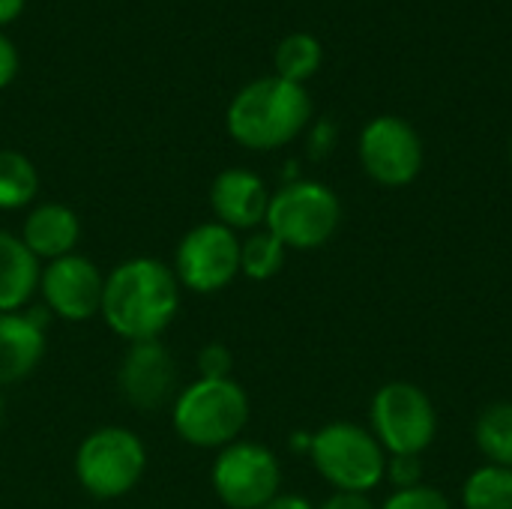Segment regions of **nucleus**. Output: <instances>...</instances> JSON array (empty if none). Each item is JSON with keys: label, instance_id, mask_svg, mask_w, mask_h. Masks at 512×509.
I'll return each mask as SVG.
<instances>
[{"label": "nucleus", "instance_id": "nucleus-1", "mask_svg": "<svg viewBox=\"0 0 512 509\" xmlns=\"http://www.w3.org/2000/svg\"><path fill=\"white\" fill-rule=\"evenodd\" d=\"M180 309V282L159 258H129L105 276L102 318L123 342L159 339Z\"/></svg>", "mask_w": 512, "mask_h": 509}, {"label": "nucleus", "instance_id": "nucleus-2", "mask_svg": "<svg viewBox=\"0 0 512 509\" xmlns=\"http://www.w3.org/2000/svg\"><path fill=\"white\" fill-rule=\"evenodd\" d=\"M312 117V99L303 84L279 75L246 84L228 105L225 123L237 144L249 150H276L294 141Z\"/></svg>", "mask_w": 512, "mask_h": 509}, {"label": "nucleus", "instance_id": "nucleus-3", "mask_svg": "<svg viewBox=\"0 0 512 509\" xmlns=\"http://www.w3.org/2000/svg\"><path fill=\"white\" fill-rule=\"evenodd\" d=\"M171 423L180 441L198 450H225L249 423V396L234 378H198L174 396Z\"/></svg>", "mask_w": 512, "mask_h": 509}, {"label": "nucleus", "instance_id": "nucleus-4", "mask_svg": "<svg viewBox=\"0 0 512 509\" xmlns=\"http://www.w3.org/2000/svg\"><path fill=\"white\" fill-rule=\"evenodd\" d=\"M147 471L144 441L123 426H102L90 432L75 450V477L96 501L129 495Z\"/></svg>", "mask_w": 512, "mask_h": 509}, {"label": "nucleus", "instance_id": "nucleus-5", "mask_svg": "<svg viewBox=\"0 0 512 509\" xmlns=\"http://www.w3.org/2000/svg\"><path fill=\"white\" fill-rule=\"evenodd\" d=\"M309 456L318 474L339 492H369L387 474L381 444L354 423H330L312 435Z\"/></svg>", "mask_w": 512, "mask_h": 509}, {"label": "nucleus", "instance_id": "nucleus-6", "mask_svg": "<svg viewBox=\"0 0 512 509\" xmlns=\"http://www.w3.org/2000/svg\"><path fill=\"white\" fill-rule=\"evenodd\" d=\"M339 198L324 183L297 180L270 195L267 231L282 240L285 249H318L339 228Z\"/></svg>", "mask_w": 512, "mask_h": 509}, {"label": "nucleus", "instance_id": "nucleus-7", "mask_svg": "<svg viewBox=\"0 0 512 509\" xmlns=\"http://www.w3.org/2000/svg\"><path fill=\"white\" fill-rule=\"evenodd\" d=\"M240 273L237 231L204 222L183 234L174 252V276L192 294H216L228 288Z\"/></svg>", "mask_w": 512, "mask_h": 509}, {"label": "nucleus", "instance_id": "nucleus-8", "mask_svg": "<svg viewBox=\"0 0 512 509\" xmlns=\"http://www.w3.org/2000/svg\"><path fill=\"white\" fill-rule=\"evenodd\" d=\"M210 483L228 509H261L279 495L282 471L267 447L234 441L216 456Z\"/></svg>", "mask_w": 512, "mask_h": 509}, {"label": "nucleus", "instance_id": "nucleus-9", "mask_svg": "<svg viewBox=\"0 0 512 509\" xmlns=\"http://www.w3.org/2000/svg\"><path fill=\"white\" fill-rule=\"evenodd\" d=\"M372 426L381 447H387L393 456H420L432 444L438 420L429 396L420 387L393 381L372 399Z\"/></svg>", "mask_w": 512, "mask_h": 509}, {"label": "nucleus", "instance_id": "nucleus-10", "mask_svg": "<svg viewBox=\"0 0 512 509\" xmlns=\"http://www.w3.org/2000/svg\"><path fill=\"white\" fill-rule=\"evenodd\" d=\"M102 291L105 276L90 258L78 252L48 261L39 276V294L45 300V309L60 321L72 324H84L102 312Z\"/></svg>", "mask_w": 512, "mask_h": 509}, {"label": "nucleus", "instance_id": "nucleus-11", "mask_svg": "<svg viewBox=\"0 0 512 509\" xmlns=\"http://www.w3.org/2000/svg\"><path fill=\"white\" fill-rule=\"evenodd\" d=\"M360 162L372 180L384 186H405L423 168L420 135L399 117H375L360 135Z\"/></svg>", "mask_w": 512, "mask_h": 509}, {"label": "nucleus", "instance_id": "nucleus-12", "mask_svg": "<svg viewBox=\"0 0 512 509\" xmlns=\"http://www.w3.org/2000/svg\"><path fill=\"white\" fill-rule=\"evenodd\" d=\"M117 390L135 411H162L177 396L171 351L159 342H132L117 369Z\"/></svg>", "mask_w": 512, "mask_h": 509}, {"label": "nucleus", "instance_id": "nucleus-13", "mask_svg": "<svg viewBox=\"0 0 512 509\" xmlns=\"http://www.w3.org/2000/svg\"><path fill=\"white\" fill-rule=\"evenodd\" d=\"M210 207L219 225L231 231H252L267 219L270 192L258 174L246 168H225L210 186Z\"/></svg>", "mask_w": 512, "mask_h": 509}, {"label": "nucleus", "instance_id": "nucleus-14", "mask_svg": "<svg viewBox=\"0 0 512 509\" xmlns=\"http://www.w3.org/2000/svg\"><path fill=\"white\" fill-rule=\"evenodd\" d=\"M42 312L0 315V390L21 384L36 372L45 357V318Z\"/></svg>", "mask_w": 512, "mask_h": 509}, {"label": "nucleus", "instance_id": "nucleus-15", "mask_svg": "<svg viewBox=\"0 0 512 509\" xmlns=\"http://www.w3.org/2000/svg\"><path fill=\"white\" fill-rule=\"evenodd\" d=\"M18 237L39 261H57L75 252L81 240V222L72 207L48 201L27 213Z\"/></svg>", "mask_w": 512, "mask_h": 509}, {"label": "nucleus", "instance_id": "nucleus-16", "mask_svg": "<svg viewBox=\"0 0 512 509\" xmlns=\"http://www.w3.org/2000/svg\"><path fill=\"white\" fill-rule=\"evenodd\" d=\"M39 258L18 234L0 231V315L21 312L39 291Z\"/></svg>", "mask_w": 512, "mask_h": 509}, {"label": "nucleus", "instance_id": "nucleus-17", "mask_svg": "<svg viewBox=\"0 0 512 509\" xmlns=\"http://www.w3.org/2000/svg\"><path fill=\"white\" fill-rule=\"evenodd\" d=\"M39 192L36 165L9 147H0V210H21L33 204Z\"/></svg>", "mask_w": 512, "mask_h": 509}, {"label": "nucleus", "instance_id": "nucleus-18", "mask_svg": "<svg viewBox=\"0 0 512 509\" xmlns=\"http://www.w3.org/2000/svg\"><path fill=\"white\" fill-rule=\"evenodd\" d=\"M321 45L312 33H291L276 45V75L291 81V84H303L306 78H312L321 66Z\"/></svg>", "mask_w": 512, "mask_h": 509}, {"label": "nucleus", "instance_id": "nucleus-19", "mask_svg": "<svg viewBox=\"0 0 512 509\" xmlns=\"http://www.w3.org/2000/svg\"><path fill=\"white\" fill-rule=\"evenodd\" d=\"M477 447L492 465L512 468V402L489 405L477 420Z\"/></svg>", "mask_w": 512, "mask_h": 509}, {"label": "nucleus", "instance_id": "nucleus-20", "mask_svg": "<svg viewBox=\"0 0 512 509\" xmlns=\"http://www.w3.org/2000/svg\"><path fill=\"white\" fill-rule=\"evenodd\" d=\"M462 498L468 509H512V468L486 465L474 471Z\"/></svg>", "mask_w": 512, "mask_h": 509}, {"label": "nucleus", "instance_id": "nucleus-21", "mask_svg": "<svg viewBox=\"0 0 512 509\" xmlns=\"http://www.w3.org/2000/svg\"><path fill=\"white\" fill-rule=\"evenodd\" d=\"M285 252L288 249L279 237H273L270 231H255L249 240L240 243V273L255 282H267L282 270Z\"/></svg>", "mask_w": 512, "mask_h": 509}, {"label": "nucleus", "instance_id": "nucleus-22", "mask_svg": "<svg viewBox=\"0 0 512 509\" xmlns=\"http://www.w3.org/2000/svg\"><path fill=\"white\" fill-rule=\"evenodd\" d=\"M231 369H234V357H231L228 345L210 342V345L201 348V354H198V372H201V378H207V381H225V378H231Z\"/></svg>", "mask_w": 512, "mask_h": 509}, {"label": "nucleus", "instance_id": "nucleus-23", "mask_svg": "<svg viewBox=\"0 0 512 509\" xmlns=\"http://www.w3.org/2000/svg\"><path fill=\"white\" fill-rule=\"evenodd\" d=\"M384 509H450L447 498L438 489L429 486H411V489H399Z\"/></svg>", "mask_w": 512, "mask_h": 509}, {"label": "nucleus", "instance_id": "nucleus-24", "mask_svg": "<svg viewBox=\"0 0 512 509\" xmlns=\"http://www.w3.org/2000/svg\"><path fill=\"white\" fill-rule=\"evenodd\" d=\"M387 474L399 489H411V486H420L423 462L420 456H393V462L387 465Z\"/></svg>", "mask_w": 512, "mask_h": 509}, {"label": "nucleus", "instance_id": "nucleus-25", "mask_svg": "<svg viewBox=\"0 0 512 509\" xmlns=\"http://www.w3.org/2000/svg\"><path fill=\"white\" fill-rule=\"evenodd\" d=\"M15 75H18V51H15V45L0 33V90L9 87Z\"/></svg>", "mask_w": 512, "mask_h": 509}, {"label": "nucleus", "instance_id": "nucleus-26", "mask_svg": "<svg viewBox=\"0 0 512 509\" xmlns=\"http://www.w3.org/2000/svg\"><path fill=\"white\" fill-rule=\"evenodd\" d=\"M321 509H372V504L366 501V495H357V492H336L333 498H327V504Z\"/></svg>", "mask_w": 512, "mask_h": 509}, {"label": "nucleus", "instance_id": "nucleus-27", "mask_svg": "<svg viewBox=\"0 0 512 509\" xmlns=\"http://www.w3.org/2000/svg\"><path fill=\"white\" fill-rule=\"evenodd\" d=\"M261 509H315L306 498H297V495H276L267 507Z\"/></svg>", "mask_w": 512, "mask_h": 509}, {"label": "nucleus", "instance_id": "nucleus-28", "mask_svg": "<svg viewBox=\"0 0 512 509\" xmlns=\"http://www.w3.org/2000/svg\"><path fill=\"white\" fill-rule=\"evenodd\" d=\"M24 3L27 0H0V27L3 24H12L24 12Z\"/></svg>", "mask_w": 512, "mask_h": 509}, {"label": "nucleus", "instance_id": "nucleus-29", "mask_svg": "<svg viewBox=\"0 0 512 509\" xmlns=\"http://www.w3.org/2000/svg\"><path fill=\"white\" fill-rule=\"evenodd\" d=\"M3 417H6V402H3V396H0V426H3Z\"/></svg>", "mask_w": 512, "mask_h": 509}, {"label": "nucleus", "instance_id": "nucleus-30", "mask_svg": "<svg viewBox=\"0 0 512 509\" xmlns=\"http://www.w3.org/2000/svg\"><path fill=\"white\" fill-rule=\"evenodd\" d=\"M510 162H512V144H510Z\"/></svg>", "mask_w": 512, "mask_h": 509}]
</instances>
